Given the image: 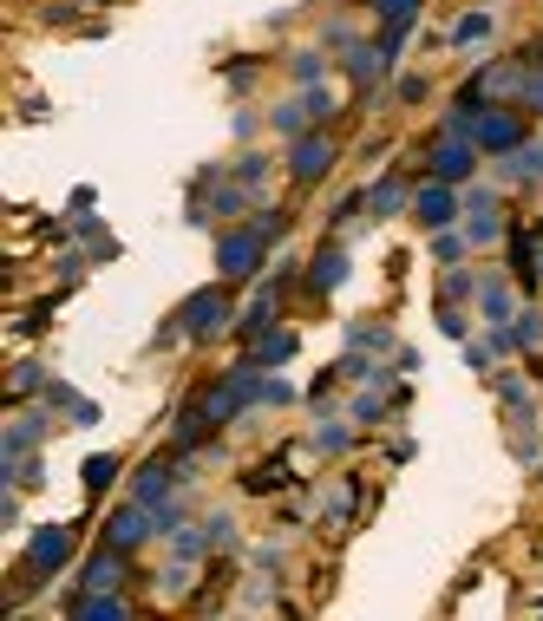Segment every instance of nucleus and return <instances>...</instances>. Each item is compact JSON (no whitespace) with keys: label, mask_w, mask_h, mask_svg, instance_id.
Returning a JSON list of instances; mask_svg holds the SVG:
<instances>
[{"label":"nucleus","mask_w":543,"mask_h":621,"mask_svg":"<svg viewBox=\"0 0 543 621\" xmlns=\"http://www.w3.org/2000/svg\"><path fill=\"white\" fill-rule=\"evenodd\" d=\"M262 230H236V236H223L216 242V268H223L229 281H242V275H256V262H262Z\"/></svg>","instance_id":"f257e3e1"},{"label":"nucleus","mask_w":543,"mask_h":621,"mask_svg":"<svg viewBox=\"0 0 543 621\" xmlns=\"http://www.w3.org/2000/svg\"><path fill=\"white\" fill-rule=\"evenodd\" d=\"M223 327H229V301L216 295V288H203V295L183 301V334H197V341H203V334H223Z\"/></svg>","instance_id":"f03ea898"},{"label":"nucleus","mask_w":543,"mask_h":621,"mask_svg":"<svg viewBox=\"0 0 543 621\" xmlns=\"http://www.w3.org/2000/svg\"><path fill=\"white\" fill-rule=\"evenodd\" d=\"M66 556H72V523H46L26 550V569H60Z\"/></svg>","instance_id":"7ed1b4c3"},{"label":"nucleus","mask_w":543,"mask_h":621,"mask_svg":"<svg viewBox=\"0 0 543 621\" xmlns=\"http://www.w3.org/2000/svg\"><path fill=\"white\" fill-rule=\"evenodd\" d=\"M288 171L302 177V183L328 177V171H334V145H328V137H302V145H295V157H288Z\"/></svg>","instance_id":"20e7f679"},{"label":"nucleus","mask_w":543,"mask_h":621,"mask_svg":"<svg viewBox=\"0 0 543 621\" xmlns=\"http://www.w3.org/2000/svg\"><path fill=\"white\" fill-rule=\"evenodd\" d=\"M472 137H478L484 151H510L524 137V125L510 118V111H484V118H472Z\"/></svg>","instance_id":"39448f33"},{"label":"nucleus","mask_w":543,"mask_h":621,"mask_svg":"<svg viewBox=\"0 0 543 621\" xmlns=\"http://www.w3.org/2000/svg\"><path fill=\"white\" fill-rule=\"evenodd\" d=\"M79 582H86V588H118V582H125V550L112 543L105 556H92V562H86V576H79Z\"/></svg>","instance_id":"423d86ee"},{"label":"nucleus","mask_w":543,"mask_h":621,"mask_svg":"<svg viewBox=\"0 0 543 621\" xmlns=\"http://www.w3.org/2000/svg\"><path fill=\"white\" fill-rule=\"evenodd\" d=\"M413 210H419V222H426V230H445V222H452V190H445V183L419 190V196H413Z\"/></svg>","instance_id":"0eeeda50"},{"label":"nucleus","mask_w":543,"mask_h":621,"mask_svg":"<svg viewBox=\"0 0 543 621\" xmlns=\"http://www.w3.org/2000/svg\"><path fill=\"white\" fill-rule=\"evenodd\" d=\"M145 530H151V523H145V511H118V517H112V543H118V550H131V543H145Z\"/></svg>","instance_id":"6e6552de"},{"label":"nucleus","mask_w":543,"mask_h":621,"mask_svg":"<svg viewBox=\"0 0 543 621\" xmlns=\"http://www.w3.org/2000/svg\"><path fill=\"white\" fill-rule=\"evenodd\" d=\"M341 275H347V256H341V249H328V256H321V268L308 275V288H334Z\"/></svg>","instance_id":"1a4fd4ad"},{"label":"nucleus","mask_w":543,"mask_h":621,"mask_svg":"<svg viewBox=\"0 0 543 621\" xmlns=\"http://www.w3.org/2000/svg\"><path fill=\"white\" fill-rule=\"evenodd\" d=\"M33 438H40V419H20V426H7V465H14Z\"/></svg>","instance_id":"9d476101"},{"label":"nucleus","mask_w":543,"mask_h":621,"mask_svg":"<svg viewBox=\"0 0 543 621\" xmlns=\"http://www.w3.org/2000/svg\"><path fill=\"white\" fill-rule=\"evenodd\" d=\"M373 14L387 20V26H406V20L419 14V0H373Z\"/></svg>","instance_id":"9b49d317"},{"label":"nucleus","mask_w":543,"mask_h":621,"mask_svg":"<svg viewBox=\"0 0 543 621\" xmlns=\"http://www.w3.org/2000/svg\"><path fill=\"white\" fill-rule=\"evenodd\" d=\"M465 171H472V151L465 145H445L439 151V177H465Z\"/></svg>","instance_id":"f8f14e48"},{"label":"nucleus","mask_w":543,"mask_h":621,"mask_svg":"<svg viewBox=\"0 0 543 621\" xmlns=\"http://www.w3.org/2000/svg\"><path fill=\"white\" fill-rule=\"evenodd\" d=\"M112 477H118V458H112V451L86 465V485H92V491H105V485H112Z\"/></svg>","instance_id":"ddd939ff"},{"label":"nucleus","mask_w":543,"mask_h":621,"mask_svg":"<svg viewBox=\"0 0 543 621\" xmlns=\"http://www.w3.org/2000/svg\"><path fill=\"white\" fill-rule=\"evenodd\" d=\"M288 347H295V341H288V334H268V341H262V353H256V360H288Z\"/></svg>","instance_id":"4468645a"},{"label":"nucleus","mask_w":543,"mask_h":621,"mask_svg":"<svg viewBox=\"0 0 543 621\" xmlns=\"http://www.w3.org/2000/svg\"><path fill=\"white\" fill-rule=\"evenodd\" d=\"M478 33H492V20H484V14H465V20H458V40H478Z\"/></svg>","instance_id":"2eb2a0df"}]
</instances>
